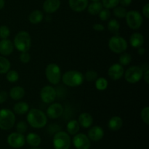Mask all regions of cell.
<instances>
[{
    "mask_svg": "<svg viewBox=\"0 0 149 149\" xmlns=\"http://www.w3.org/2000/svg\"><path fill=\"white\" fill-rule=\"evenodd\" d=\"M143 80L145 81V82L147 84H149V70H146L145 71H143Z\"/></svg>",
    "mask_w": 149,
    "mask_h": 149,
    "instance_id": "obj_45",
    "label": "cell"
},
{
    "mask_svg": "<svg viewBox=\"0 0 149 149\" xmlns=\"http://www.w3.org/2000/svg\"><path fill=\"white\" fill-rule=\"evenodd\" d=\"M93 29L96 31H103L105 30V27L103 25L100 24V23H95L93 26Z\"/></svg>",
    "mask_w": 149,
    "mask_h": 149,
    "instance_id": "obj_43",
    "label": "cell"
},
{
    "mask_svg": "<svg viewBox=\"0 0 149 149\" xmlns=\"http://www.w3.org/2000/svg\"><path fill=\"white\" fill-rule=\"evenodd\" d=\"M57 93L55 89L52 86L46 85L42 88L40 91L41 100L43 103L50 104L53 103L56 99Z\"/></svg>",
    "mask_w": 149,
    "mask_h": 149,
    "instance_id": "obj_11",
    "label": "cell"
},
{
    "mask_svg": "<svg viewBox=\"0 0 149 149\" xmlns=\"http://www.w3.org/2000/svg\"><path fill=\"white\" fill-rule=\"evenodd\" d=\"M13 45L19 52H28L31 47V37L29 32L20 31L15 36Z\"/></svg>",
    "mask_w": 149,
    "mask_h": 149,
    "instance_id": "obj_3",
    "label": "cell"
},
{
    "mask_svg": "<svg viewBox=\"0 0 149 149\" xmlns=\"http://www.w3.org/2000/svg\"><path fill=\"white\" fill-rule=\"evenodd\" d=\"M126 23L128 27L132 30H138L143 24V16L136 10H130L127 12L125 16Z\"/></svg>",
    "mask_w": 149,
    "mask_h": 149,
    "instance_id": "obj_9",
    "label": "cell"
},
{
    "mask_svg": "<svg viewBox=\"0 0 149 149\" xmlns=\"http://www.w3.org/2000/svg\"><path fill=\"white\" fill-rule=\"evenodd\" d=\"M108 30L113 35H119L120 31V24L116 19H111L107 24Z\"/></svg>",
    "mask_w": 149,
    "mask_h": 149,
    "instance_id": "obj_28",
    "label": "cell"
},
{
    "mask_svg": "<svg viewBox=\"0 0 149 149\" xmlns=\"http://www.w3.org/2000/svg\"><path fill=\"white\" fill-rule=\"evenodd\" d=\"M78 122L83 128H90L93 124V117L90 113L83 112L79 116Z\"/></svg>",
    "mask_w": 149,
    "mask_h": 149,
    "instance_id": "obj_19",
    "label": "cell"
},
{
    "mask_svg": "<svg viewBox=\"0 0 149 149\" xmlns=\"http://www.w3.org/2000/svg\"><path fill=\"white\" fill-rule=\"evenodd\" d=\"M20 61L23 64L29 63L31 61V55L28 52H20V55L19 56Z\"/></svg>",
    "mask_w": 149,
    "mask_h": 149,
    "instance_id": "obj_40",
    "label": "cell"
},
{
    "mask_svg": "<svg viewBox=\"0 0 149 149\" xmlns=\"http://www.w3.org/2000/svg\"><path fill=\"white\" fill-rule=\"evenodd\" d=\"M137 49H138L137 52H138V54L139 55H143L146 53V49L144 47H143V46L137 48Z\"/></svg>",
    "mask_w": 149,
    "mask_h": 149,
    "instance_id": "obj_46",
    "label": "cell"
},
{
    "mask_svg": "<svg viewBox=\"0 0 149 149\" xmlns=\"http://www.w3.org/2000/svg\"><path fill=\"white\" fill-rule=\"evenodd\" d=\"M61 7V0H45L42 8L46 13L52 14L58 11Z\"/></svg>",
    "mask_w": 149,
    "mask_h": 149,
    "instance_id": "obj_17",
    "label": "cell"
},
{
    "mask_svg": "<svg viewBox=\"0 0 149 149\" xmlns=\"http://www.w3.org/2000/svg\"><path fill=\"white\" fill-rule=\"evenodd\" d=\"M95 88L99 91H103L106 90L109 86V81L104 77H98L97 79L95 81Z\"/></svg>",
    "mask_w": 149,
    "mask_h": 149,
    "instance_id": "obj_30",
    "label": "cell"
},
{
    "mask_svg": "<svg viewBox=\"0 0 149 149\" xmlns=\"http://www.w3.org/2000/svg\"><path fill=\"white\" fill-rule=\"evenodd\" d=\"M87 136L92 141H95V142L100 141V140L103 139V136H104V130L100 126L96 125V126L92 127L89 130Z\"/></svg>",
    "mask_w": 149,
    "mask_h": 149,
    "instance_id": "obj_15",
    "label": "cell"
},
{
    "mask_svg": "<svg viewBox=\"0 0 149 149\" xmlns=\"http://www.w3.org/2000/svg\"><path fill=\"white\" fill-rule=\"evenodd\" d=\"M91 1H100V0H91Z\"/></svg>",
    "mask_w": 149,
    "mask_h": 149,
    "instance_id": "obj_48",
    "label": "cell"
},
{
    "mask_svg": "<svg viewBox=\"0 0 149 149\" xmlns=\"http://www.w3.org/2000/svg\"><path fill=\"white\" fill-rule=\"evenodd\" d=\"M63 106L59 103H52L47 109L46 115L48 118L56 119L61 117L63 113Z\"/></svg>",
    "mask_w": 149,
    "mask_h": 149,
    "instance_id": "obj_13",
    "label": "cell"
},
{
    "mask_svg": "<svg viewBox=\"0 0 149 149\" xmlns=\"http://www.w3.org/2000/svg\"><path fill=\"white\" fill-rule=\"evenodd\" d=\"M26 91L24 88L20 86H15L10 90L9 95L13 100H20L24 97Z\"/></svg>",
    "mask_w": 149,
    "mask_h": 149,
    "instance_id": "obj_21",
    "label": "cell"
},
{
    "mask_svg": "<svg viewBox=\"0 0 149 149\" xmlns=\"http://www.w3.org/2000/svg\"><path fill=\"white\" fill-rule=\"evenodd\" d=\"M16 130L17 132L21 134H24L28 130V125L26 122L20 121L16 124Z\"/></svg>",
    "mask_w": 149,
    "mask_h": 149,
    "instance_id": "obj_39",
    "label": "cell"
},
{
    "mask_svg": "<svg viewBox=\"0 0 149 149\" xmlns=\"http://www.w3.org/2000/svg\"><path fill=\"white\" fill-rule=\"evenodd\" d=\"M14 45L11 40L8 39H1L0 41V54L2 56H7L14 51Z\"/></svg>",
    "mask_w": 149,
    "mask_h": 149,
    "instance_id": "obj_16",
    "label": "cell"
},
{
    "mask_svg": "<svg viewBox=\"0 0 149 149\" xmlns=\"http://www.w3.org/2000/svg\"><path fill=\"white\" fill-rule=\"evenodd\" d=\"M123 126V120L119 116H114L109 119L108 127L111 131H118Z\"/></svg>",
    "mask_w": 149,
    "mask_h": 149,
    "instance_id": "obj_23",
    "label": "cell"
},
{
    "mask_svg": "<svg viewBox=\"0 0 149 149\" xmlns=\"http://www.w3.org/2000/svg\"><path fill=\"white\" fill-rule=\"evenodd\" d=\"M101 3L103 4V7L110 10V9H113L116 6L119 5V0H103Z\"/></svg>",
    "mask_w": 149,
    "mask_h": 149,
    "instance_id": "obj_35",
    "label": "cell"
},
{
    "mask_svg": "<svg viewBox=\"0 0 149 149\" xmlns=\"http://www.w3.org/2000/svg\"><path fill=\"white\" fill-rule=\"evenodd\" d=\"M43 13L39 10H35L32 11L29 16V22L32 24H39L43 20Z\"/></svg>",
    "mask_w": 149,
    "mask_h": 149,
    "instance_id": "obj_25",
    "label": "cell"
},
{
    "mask_svg": "<svg viewBox=\"0 0 149 149\" xmlns=\"http://www.w3.org/2000/svg\"><path fill=\"white\" fill-rule=\"evenodd\" d=\"M141 117L143 122L146 124V125H149V107L148 106H146L143 109L141 110Z\"/></svg>",
    "mask_w": 149,
    "mask_h": 149,
    "instance_id": "obj_37",
    "label": "cell"
},
{
    "mask_svg": "<svg viewBox=\"0 0 149 149\" xmlns=\"http://www.w3.org/2000/svg\"><path fill=\"white\" fill-rule=\"evenodd\" d=\"M132 1V0H119V4H120L121 6H122V7H126L130 5Z\"/></svg>",
    "mask_w": 149,
    "mask_h": 149,
    "instance_id": "obj_44",
    "label": "cell"
},
{
    "mask_svg": "<svg viewBox=\"0 0 149 149\" xmlns=\"http://www.w3.org/2000/svg\"><path fill=\"white\" fill-rule=\"evenodd\" d=\"M142 13L143 15V16H145V17H146V18H149V4L148 3H146V4L143 7Z\"/></svg>",
    "mask_w": 149,
    "mask_h": 149,
    "instance_id": "obj_42",
    "label": "cell"
},
{
    "mask_svg": "<svg viewBox=\"0 0 149 149\" xmlns=\"http://www.w3.org/2000/svg\"><path fill=\"white\" fill-rule=\"evenodd\" d=\"M4 5H5V1H4V0H0V10L4 8Z\"/></svg>",
    "mask_w": 149,
    "mask_h": 149,
    "instance_id": "obj_47",
    "label": "cell"
},
{
    "mask_svg": "<svg viewBox=\"0 0 149 149\" xmlns=\"http://www.w3.org/2000/svg\"><path fill=\"white\" fill-rule=\"evenodd\" d=\"M84 78L87 81L93 82L98 78V74L97 71H94V70H89V71H86L85 74H84Z\"/></svg>",
    "mask_w": 149,
    "mask_h": 149,
    "instance_id": "obj_34",
    "label": "cell"
},
{
    "mask_svg": "<svg viewBox=\"0 0 149 149\" xmlns=\"http://www.w3.org/2000/svg\"><path fill=\"white\" fill-rule=\"evenodd\" d=\"M16 117L13 111L8 109L0 110V129L2 130H9L14 127Z\"/></svg>",
    "mask_w": 149,
    "mask_h": 149,
    "instance_id": "obj_4",
    "label": "cell"
},
{
    "mask_svg": "<svg viewBox=\"0 0 149 149\" xmlns=\"http://www.w3.org/2000/svg\"><path fill=\"white\" fill-rule=\"evenodd\" d=\"M80 125L79 124L78 121L75 120V119H72L70 120L69 122L67 123L66 125V130L69 135H75L77 134L79 131Z\"/></svg>",
    "mask_w": 149,
    "mask_h": 149,
    "instance_id": "obj_26",
    "label": "cell"
},
{
    "mask_svg": "<svg viewBox=\"0 0 149 149\" xmlns=\"http://www.w3.org/2000/svg\"><path fill=\"white\" fill-rule=\"evenodd\" d=\"M125 71L123 65L119 63H113L109 67L108 70V75L111 79L117 81L123 77Z\"/></svg>",
    "mask_w": 149,
    "mask_h": 149,
    "instance_id": "obj_14",
    "label": "cell"
},
{
    "mask_svg": "<svg viewBox=\"0 0 149 149\" xmlns=\"http://www.w3.org/2000/svg\"><path fill=\"white\" fill-rule=\"evenodd\" d=\"M52 143L55 149H69L71 145L70 135L64 131H58L54 135Z\"/></svg>",
    "mask_w": 149,
    "mask_h": 149,
    "instance_id": "obj_6",
    "label": "cell"
},
{
    "mask_svg": "<svg viewBox=\"0 0 149 149\" xmlns=\"http://www.w3.org/2000/svg\"><path fill=\"white\" fill-rule=\"evenodd\" d=\"M68 4L73 11L81 13L88 6V0H68Z\"/></svg>",
    "mask_w": 149,
    "mask_h": 149,
    "instance_id": "obj_18",
    "label": "cell"
},
{
    "mask_svg": "<svg viewBox=\"0 0 149 149\" xmlns=\"http://www.w3.org/2000/svg\"><path fill=\"white\" fill-rule=\"evenodd\" d=\"M113 10V15H114L115 17H117V18H125V16H126L127 13L126 8L122 7V6H116V7H114Z\"/></svg>",
    "mask_w": 149,
    "mask_h": 149,
    "instance_id": "obj_32",
    "label": "cell"
},
{
    "mask_svg": "<svg viewBox=\"0 0 149 149\" xmlns=\"http://www.w3.org/2000/svg\"><path fill=\"white\" fill-rule=\"evenodd\" d=\"M8 98V93L6 91H0V104H2Z\"/></svg>",
    "mask_w": 149,
    "mask_h": 149,
    "instance_id": "obj_41",
    "label": "cell"
},
{
    "mask_svg": "<svg viewBox=\"0 0 149 149\" xmlns=\"http://www.w3.org/2000/svg\"><path fill=\"white\" fill-rule=\"evenodd\" d=\"M10 35V30L9 27L5 25L0 26V39H8Z\"/></svg>",
    "mask_w": 149,
    "mask_h": 149,
    "instance_id": "obj_36",
    "label": "cell"
},
{
    "mask_svg": "<svg viewBox=\"0 0 149 149\" xmlns=\"http://www.w3.org/2000/svg\"><path fill=\"white\" fill-rule=\"evenodd\" d=\"M72 143L76 149H90L91 141L87 135L84 133H77L74 135Z\"/></svg>",
    "mask_w": 149,
    "mask_h": 149,
    "instance_id": "obj_10",
    "label": "cell"
},
{
    "mask_svg": "<svg viewBox=\"0 0 149 149\" xmlns=\"http://www.w3.org/2000/svg\"><path fill=\"white\" fill-rule=\"evenodd\" d=\"M143 75V71L141 66L132 65L129 67L126 71H125V79L130 84H135L142 79Z\"/></svg>",
    "mask_w": 149,
    "mask_h": 149,
    "instance_id": "obj_8",
    "label": "cell"
},
{
    "mask_svg": "<svg viewBox=\"0 0 149 149\" xmlns=\"http://www.w3.org/2000/svg\"><path fill=\"white\" fill-rule=\"evenodd\" d=\"M132 61V55L128 52H122L121 53L120 56L119 58V63L121 64L123 66L128 65Z\"/></svg>",
    "mask_w": 149,
    "mask_h": 149,
    "instance_id": "obj_31",
    "label": "cell"
},
{
    "mask_svg": "<svg viewBox=\"0 0 149 149\" xmlns=\"http://www.w3.org/2000/svg\"><path fill=\"white\" fill-rule=\"evenodd\" d=\"M63 83L70 87H79L84 82V74L79 71L70 70L64 73L61 77Z\"/></svg>",
    "mask_w": 149,
    "mask_h": 149,
    "instance_id": "obj_2",
    "label": "cell"
},
{
    "mask_svg": "<svg viewBox=\"0 0 149 149\" xmlns=\"http://www.w3.org/2000/svg\"><path fill=\"white\" fill-rule=\"evenodd\" d=\"M103 4L100 1H93L87 6V12L92 15H97L103 9Z\"/></svg>",
    "mask_w": 149,
    "mask_h": 149,
    "instance_id": "obj_27",
    "label": "cell"
},
{
    "mask_svg": "<svg viewBox=\"0 0 149 149\" xmlns=\"http://www.w3.org/2000/svg\"><path fill=\"white\" fill-rule=\"evenodd\" d=\"M13 109V111L14 112L15 114L24 115L28 113L30 109V106L26 102L19 101L14 105Z\"/></svg>",
    "mask_w": 149,
    "mask_h": 149,
    "instance_id": "obj_22",
    "label": "cell"
},
{
    "mask_svg": "<svg viewBox=\"0 0 149 149\" xmlns=\"http://www.w3.org/2000/svg\"><path fill=\"white\" fill-rule=\"evenodd\" d=\"M26 142L29 144L30 146L33 148H36L40 146L42 139L41 137L38 134L34 133V132H30L26 137Z\"/></svg>",
    "mask_w": 149,
    "mask_h": 149,
    "instance_id": "obj_24",
    "label": "cell"
},
{
    "mask_svg": "<svg viewBox=\"0 0 149 149\" xmlns=\"http://www.w3.org/2000/svg\"><path fill=\"white\" fill-rule=\"evenodd\" d=\"M45 75L47 81L52 85H56L59 84L61 81L62 73L61 69L56 63H49L47 65L45 68Z\"/></svg>",
    "mask_w": 149,
    "mask_h": 149,
    "instance_id": "obj_5",
    "label": "cell"
},
{
    "mask_svg": "<svg viewBox=\"0 0 149 149\" xmlns=\"http://www.w3.org/2000/svg\"><path fill=\"white\" fill-rule=\"evenodd\" d=\"M30 149H41V148H37V147H36V148H30Z\"/></svg>",
    "mask_w": 149,
    "mask_h": 149,
    "instance_id": "obj_49",
    "label": "cell"
},
{
    "mask_svg": "<svg viewBox=\"0 0 149 149\" xmlns=\"http://www.w3.org/2000/svg\"><path fill=\"white\" fill-rule=\"evenodd\" d=\"M27 122L31 127L41 129L46 126L47 123V116L43 111L39 109H29L26 116Z\"/></svg>",
    "mask_w": 149,
    "mask_h": 149,
    "instance_id": "obj_1",
    "label": "cell"
},
{
    "mask_svg": "<svg viewBox=\"0 0 149 149\" xmlns=\"http://www.w3.org/2000/svg\"><path fill=\"white\" fill-rule=\"evenodd\" d=\"M19 74L17 71L15 70H10L7 73H6V79L10 83L17 82L19 79Z\"/></svg>",
    "mask_w": 149,
    "mask_h": 149,
    "instance_id": "obj_33",
    "label": "cell"
},
{
    "mask_svg": "<svg viewBox=\"0 0 149 149\" xmlns=\"http://www.w3.org/2000/svg\"><path fill=\"white\" fill-rule=\"evenodd\" d=\"M11 68L10 61L4 56H0V74L8 72Z\"/></svg>",
    "mask_w": 149,
    "mask_h": 149,
    "instance_id": "obj_29",
    "label": "cell"
},
{
    "mask_svg": "<svg viewBox=\"0 0 149 149\" xmlns=\"http://www.w3.org/2000/svg\"><path fill=\"white\" fill-rule=\"evenodd\" d=\"M8 145L13 148H20L26 143V137L19 132H12L7 136Z\"/></svg>",
    "mask_w": 149,
    "mask_h": 149,
    "instance_id": "obj_12",
    "label": "cell"
},
{
    "mask_svg": "<svg viewBox=\"0 0 149 149\" xmlns=\"http://www.w3.org/2000/svg\"><path fill=\"white\" fill-rule=\"evenodd\" d=\"M99 18L102 21H107L111 17V12L109 9L103 8L99 13Z\"/></svg>",
    "mask_w": 149,
    "mask_h": 149,
    "instance_id": "obj_38",
    "label": "cell"
},
{
    "mask_svg": "<svg viewBox=\"0 0 149 149\" xmlns=\"http://www.w3.org/2000/svg\"><path fill=\"white\" fill-rule=\"evenodd\" d=\"M145 39L142 33L139 32H135L130 37V44L134 48H138L143 45Z\"/></svg>",
    "mask_w": 149,
    "mask_h": 149,
    "instance_id": "obj_20",
    "label": "cell"
},
{
    "mask_svg": "<svg viewBox=\"0 0 149 149\" xmlns=\"http://www.w3.org/2000/svg\"><path fill=\"white\" fill-rule=\"evenodd\" d=\"M109 47L111 52L121 54L125 52L128 47L126 39L119 35H113L109 41Z\"/></svg>",
    "mask_w": 149,
    "mask_h": 149,
    "instance_id": "obj_7",
    "label": "cell"
}]
</instances>
